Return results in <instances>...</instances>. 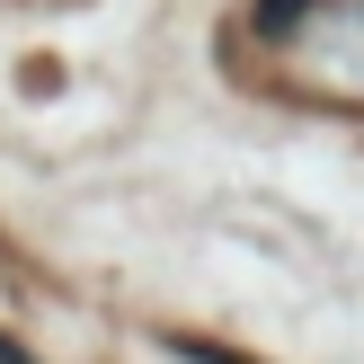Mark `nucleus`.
Returning <instances> with one entry per match:
<instances>
[{
    "label": "nucleus",
    "instance_id": "1",
    "mask_svg": "<svg viewBox=\"0 0 364 364\" xmlns=\"http://www.w3.org/2000/svg\"><path fill=\"white\" fill-rule=\"evenodd\" d=\"M302 9H311V0H258V36H284Z\"/></svg>",
    "mask_w": 364,
    "mask_h": 364
},
{
    "label": "nucleus",
    "instance_id": "2",
    "mask_svg": "<svg viewBox=\"0 0 364 364\" xmlns=\"http://www.w3.org/2000/svg\"><path fill=\"white\" fill-rule=\"evenodd\" d=\"M0 364H27V355H18V347H9V338H0Z\"/></svg>",
    "mask_w": 364,
    "mask_h": 364
}]
</instances>
